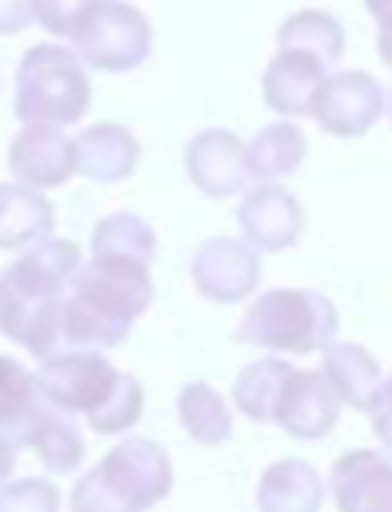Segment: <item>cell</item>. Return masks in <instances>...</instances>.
<instances>
[{"label":"cell","mask_w":392,"mask_h":512,"mask_svg":"<svg viewBox=\"0 0 392 512\" xmlns=\"http://www.w3.org/2000/svg\"><path fill=\"white\" fill-rule=\"evenodd\" d=\"M80 264L84 260L72 240L48 236L24 248L0 272V336L40 360L60 352V312Z\"/></svg>","instance_id":"cell-1"},{"label":"cell","mask_w":392,"mask_h":512,"mask_svg":"<svg viewBox=\"0 0 392 512\" xmlns=\"http://www.w3.org/2000/svg\"><path fill=\"white\" fill-rule=\"evenodd\" d=\"M156 288L144 264L88 260L68 284L60 312V344L80 352H108L128 340L132 324L148 312Z\"/></svg>","instance_id":"cell-2"},{"label":"cell","mask_w":392,"mask_h":512,"mask_svg":"<svg viewBox=\"0 0 392 512\" xmlns=\"http://www.w3.org/2000/svg\"><path fill=\"white\" fill-rule=\"evenodd\" d=\"M340 332V312L324 292L312 288H268L260 292L240 324L236 340L264 348L268 356H312L324 352Z\"/></svg>","instance_id":"cell-3"},{"label":"cell","mask_w":392,"mask_h":512,"mask_svg":"<svg viewBox=\"0 0 392 512\" xmlns=\"http://www.w3.org/2000/svg\"><path fill=\"white\" fill-rule=\"evenodd\" d=\"M88 104H92L88 68L72 48L44 40L20 56L12 80V112L24 128L28 124L68 128L88 112Z\"/></svg>","instance_id":"cell-4"},{"label":"cell","mask_w":392,"mask_h":512,"mask_svg":"<svg viewBox=\"0 0 392 512\" xmlns=\"http://www.w3.org/2000/svg\"><path fill=\"white\" fill-rule=\"evenodd\" d=\"M84 68L132 72L152 56V24L128 0H92L68 36Z\"/></svg>","instance_id":"cell-5"},{"label":"cell","mask_w":392,"mask_h":512,"mask_svg":"<svg viewBox=\"0 0 392 512\" xmlns=\"http://www.w3.org/2000/svg\"><path fill=\"white\" fill-rule=\"evenodd\" d=\"M116 376H120V368H112L104 352H80V348L52 352L36 368L44 404L64 416H88L92 408H100L104 396L112 392Z\"/></svg>","instance_id":"cell-6"},{"label":"cell","mask_w":392,"mask_h":512,"mask_svg":"<svg viewBox=\"0 0 392 512\" xmlns=\"http://www.w3.org/2000/svg\"><path fill=\"white\" fill-rule=\"evenodd\" d=\"M96 472L132 512L156 508L172 492V480H176L172 456L164 452V444H156L148 436H124L116 448L104 452Z\"/></svg>","instance_id":"cell-7"},{"label":"cell","mask_w":392,"mask_h":512,"mask_svg":"<svg viewBox=\"0 0 392 512\" xmlns=\"http://www.w3.org/2000/svg\"><path fill=\"white\" fill-rule=\"evenodd\" d=\"M192 288L212 304H244L260 284V252L240 236H208L188 260Z\"/></svg>","instance_id":"cell-8"},{"label":"cell","mask_w":392,"mask_h":512,"mask_svg":"<svg viewBox=\"0 0 392 512\" xmlns=\"http://www.w3.org/2000/svg\"><path fill=\"white\" fill-rule=\"evenodd\" d=\"M384 88L372 72L352 68V72H328L316 104H312V120L320 124V132L340 136V140H356L368 136L380 116H384Z\"/></svg>","instance_id":"cell-9"},{"label":"cell","mask_w":392,"mask_h":512,"mask_svg":"<svg viewBox=\"0 0 392 512\" xmlns=\"http://www.w3.org/2000/svg\"><path fill=\"white\" fill-rule=\"evenodd\" d=\"M236 224H240V240H248L264 256V252H288L304 236L308 212L296 200V192H288L284 184H252L240 196Z\"/></svg>","instance_id":"cell-10"},{"label":"cell","mask_w":392,"mask_h":512,"mask_svg":"<svg viewBox=\"0 0 392 512\" xmlns=\"http://www.w3.org/2000/svg\"><path fill=\"white\" fill-rule=\"evenodd\" d=\"M184 176L192 180L196 192H204L212 200L244 196L248 192L244 140L232 128H200L184 144Z\"/></svg>","instance_id":"cell-11"},{"label":"cell","mask_w":392,"mask_h":512,"mask_svg":"<svg viewBox=\"0 0 392 512\" xmlns=\"http://www.w3.org/2000/svg\"><path fill=\"white\" fill-rule=\"evenodd\" d=\"M324 484L336 512H392V456L380 448L340 452Z\"/></svg>","instance_id":"cell-12"},{"label":"cell","mask_w":392,"mask_h":512,"mask_svg":"<svg viewBox=\"0 0 392 512\" xmlns=\"http://www.w3.org/2000/svg\"><path fill=\"white\" fill-rule=\"evenodd\" d=\"M8 172L16 176V184L36 188V192L60 188L64 180L76 176L72 136H64V128H48V124L20 128L8 144Z\"/></svg>","instance_id":"cell-13"},{"label":"cell","mask_w":392,"mask_h":512,"mask_svg":"<svg viewBox=\"0 0 392 512\" xmlns=\"http://www.w3.org/2000/svg\"><path fill=\"white\" fill-rule=\"evenodd\" d=\"M340 408L344 404L336 400V392L328 388L320 368H292L280 388L276 424L296 440H324L336 428Z\"/></svg>","instance_id":"cell-14"},{"label":"cell","mask_w":392,"mask_h":512,"mask_svg":"<svg viewBox=\"0 0 392 512\" xmlns=\"http://www.w3.org/2000/svg\"><path fill=\"white\" fill-rule=\"evenodd\" d=\"M328 80V68L304 52H276L264 64L260 96L276 112V120H300L312 116V104Z\"/></svg>","instance_id":"cell-15"},{"label":"cell","mask_w":392,"mask_h":512,"mask_svg":"<svg viewBox=\"0 0 392 512\" xmlns=\"http://www.w3.org/2000/svg\"><path fill=\"white\" fill-rule=\"evenodd\" d=\"M320 376L328 380V388L336 392L340 404L372 416V408L380 400V384H384V368L372 348H364L356 340H332L320 352Z\"/></svg>","instance_id":"cell-16"},{"label":"cell","mask_w":392,"mask_h":512,"mask_svg":"<svg viewBox=\"0 0 392 512\" xmlns=\"http://www.w3.org/2000/svg\"><path fill=\"white\" fill-rule=\"evenodd\" d=\"M72 148H76V176H88L92 184H120L140 164L136 132L124 124H112V120L88 124L72 140Z\"/></svg>","instance_id":"cell-17"},{"label":"cell","mask_w":392,"mask_h":512,"mask_svg":"<svg viewBox=\"0 0 392 512\" xmlns=\"http://www.w3.org/2000/svg\"><path fill=\"white\" fill-rule=\"evenodd\" d=\"M44 412H48V404L40 396L36 372H28L12 356H0V444L8 452L32 448Z\"/></svg>","instance_id":"cell-18"},{"label":"cell","mask_w":392,"mask_h":512,"mask_svg":"<svg viewBox=\"0 0 392 512\" xmlns=\"http://www.w3.org/2000/svg\"><path fill=\"white\" fill-rule=\"evenodd\" d=\"M328 500L324 476L308 460H272L256 480V512H320Z\"/></svg>","instance_id":"cell-19"},{"label":"cell","mask_w":392,"mask_h":512,"mask_svg":"<svg viewBox=\"0 0 392 512\" xmlns=\"http://www.w3.org/2000/svg\"><path fill=\"white\" fill-rule=\"evenodd\" d=\"M308 156V136L300 132L296 120H268L256 128L252 140H244V172L248 188L252 184H280L292 176Z\"/></svg>","instance_id":"cell-20"},{"label":"cell","mask_w":392,"mask_h":512,"mask_svg":"<svg viewBox=\"0 0 392 512\" xmlns=\"http://www.w3.org/2000/svg\"><path fill=\"white\" fill-rule=\"evenodd\" d=\"M52 224H56V208L44 192L24 188L16 180L0 184V248L4 252H24L48 240Z\"/></svg>","instance_id":"cell-21"},{"label":"cell","mask_w":392,"mask_h":512,"mask_svg":"<svg viewBox=\"0 0 392 512\" xmlns=\"http://www.w3.org/2000/svg\"><path fill=\"white\" fill-rule=\"evenodd\" d=\"M344 44V24L324 8H300L276 28V52H304L324 68H332L344 56Z\"/></svg>","instance_id":"cell-22"},{"label":"cell","mask_w":392,"mask_h":512,"mask_svg":"<svg viewBox=\"0 0 392 512\" xmlns=\"http://www.w3.org/2000/svg\"><path fill=\"white\" fill-rule=\"evenodd\" d=\"M292 364L284 356H260L252 364H244L232 380V396L228 404L248 416L252 424H276V404H280V388L288 380Z\"/></svg>","instance_id":"cell-23"},{"label":"cell","mask_w":392,"mask_h":512,"mask_svg":"<svg viewBox=\"0 0 392 512\" xmlns=\"http://www.w3.org/2000/svg\"><path fill=\"white\" fill-rule=\"evenodd\" d=\"M92 260H128L152 268L156 260V228L136 212H108L92 228Z\"/></svg>","instance_id":"cell-24"},{"label":"cell","mask_w":392,"mask_h":512,"mask_svg":"<svg viewBox=\"0 0 392 512\" xmlns=\"http://www.w3.org/2000/svg\"><path fill=\"white\" fill-rule=\"evenodd\" d=\"M176 416H180V428L196 444H204V448H216V444H228L232 440V404L208 380H188L180 388Z\"/></svg>","instance_id":"cell-25"},{"label":"cell","mask_w":392,"mask_h":512,"mask_svg":"<svg viewBox=\"0 0 392 512\" xmlns=\"http://www.w3.org/2000/svg\"><path fill=\"white\" fill-rule=\"evenodd\" d=\"M32 452L40 456V464L48 472H76L84 464V436L80 428L72 424V416L48 408L40 428H36V440H32Z\"/></svg>","instance_id":"cell-26"},{"label":"cell","mask_w":392,"mask_h":512,"mask_svg":"<svg viewBox=\"0 0 392 512\" xmlns=\"http://www.w3.org/2000/svg\"><path fill=\"white\" fill-rule=\"evenodd\" d=\"M140 416H144V384L132 372H120L112 392L104 396V404L92 408L84 420L100 436H124V432H132L140 424Z\"/></svg>","instance_id":"cell-27"},{"label":"cell","mask_w":392,"mask_h":512,"mask_svg":"<svg viewBox=\"0 0 392 512\" xmlns=\"http://www.w3.org/2000/svg\"><path fill=\"white\" fill-rule=\"evenodd\" d=\"M0 512H60V488L48 476H20L0 484Z\"/></svg>","instance_id":"cell-28"},{"label":"cell","mask_w":392,"mask_h":512,"mask_svg":"<svg viewBox=\"0 0 392 512\" xmlns=\"http://www.w3.org/2000/svg\"><path fill=\"white\" fill-rule=\"evenodd\" d=\"M68 512H132V508L100 480L96 468H88L76 476V484L68 492Z\"/></svg>","instance_id":"cell-29"},{"label":"cell","mask_w":392,"mask_h":512,"mask_svg":"<svg viewBox=\"0 0 392 512\" xmlns=\"http://www.w3.org/2000/svg\"><path fill=\"white\" fill-rule=\"evenodd\" d=\"M88 4H92V0H32V8H36V24H40L44 32L60 36V40L72 36V28H76V20L84 16Z\"/></svg>","instance_id":"cell-30"},{"label":"cell","mask_w":392,"mask_h":512,"mask_svg":"<svg viewBox=\"0 0 392 512\" xmlns=\"http://www.w3.org/2000/svg\"><path fill=\"white\" fill-rule=\"evenodd\" d=\"M372 436L384 444L380 452L392 456V368L384 372V384H380V400L372 408Z\"/></svg>","instance_id":"cell-31"},{"label":"cell","mask_w":392,"mask_h":512,"mask_svg":"<svg viewBox=\"0 0 392 512\" xmlns=\"http://www.w3.org/2000/svg\"><path fill=\"white\" fill-rule=\"evenodd\" d=\"M36 20L32 0H0V36H16Z\"/></svg>","instance_id":"cell-32"},{"label":"cell","mask_w":392,"mask_h":512,"mask_svg":"<svg viewBox=\"0 0 392 512\" xmlns=\"http://www.w3.org/2000/svg\"><path fill=\"white\" fill-rule=\"evenodd\" d=\"M376 56L384 68H392V16L376 24Z\"/></svg>","instance_id":"cell-33"},{"label":"cell","mask_w":392,"mask_h":512,"mask_svg":"<svg viewBox=\"0 0 392 512\" xmlns=\"http://www.w3.org/2000/svg\"><path fill=\"white\" fill-rule=\"evenodd\" d=\"M364 8H368V16H372L376 24L392 16V0H364Z\"/></svg>","instance_id":"cell-34"},{"label":"cell","mask_w":392,"mask_h":512,"mask_svg":"<svg viewBox=\"0 0 392 512\" xmlns=\"http://www.w3.org/2000/svg\"><path fill=\"white\" fill-rule=\"evenodd\" d=\"M12 460H16V452H8V448L0 444V484H8V476H12Z\"/></svg>","instance_id":"cell-35"},{"label":"cell","mask_w":392,"mask_h":512,"mask_svg":"<svg viewBox=\"0 0 392 512\" xmlns=\"http://www.w3.org/2000/svg\"><path fill=\"white\" fill-rule=\"evenodd\" d=\"M384 112H388V124H392V92H388V104H384Z\"/></svg>","instance_id":"cell-36"}]
</instances>
